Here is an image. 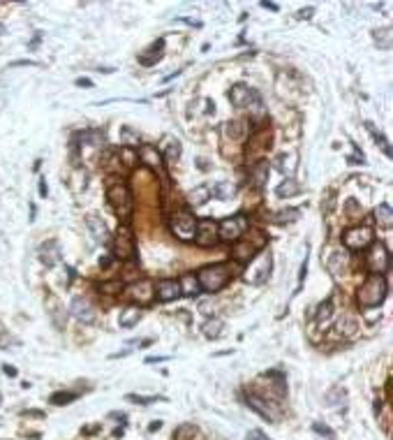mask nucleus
Here are the masks:
<instances>
[{
    "instance_id": "f257e3e1",
    "label": "nucleus",
    "mask_w": 393,
    "mask_h": 440,
    "mask_svg": "<svg viewBox=\"0 0 393 440\" xmlns=\"http://www.w3.org/2000/svg\"><path fill=\"white\" fill-rule=\"evenodd\" d=\"M384 299H386V280H384V276H377V273L368 276L359 290V304L365 306V308H375Z\"/></svg>"
},
{
    "instance_id": "f03ea898",
    "label": "nucleus",
    "mask_w": 393,
    "mask_h": 440,
    "mask_svg": "<svg viewBox=\"0 0 393 440\" xmlns=\"http://www.w3.org/2000/svg\"><path fill=\"white\" fill-rule=\"evenodd\" d=\"M106 197H109L116 216L123 218V220H127L129 213H132V195H129L127 185L125 183H114L109 190H106Z\"/></svg>"
},
{
    "instance_id": "7ed1b4c3",
    "label": "nucleus",
    "mask_w": 393,
    "mask_h": 440,
    "mask_svg": "<svg viewBox=\"0 0 393 440\" xmlns=\"http://www.w3.org/2000/svg\"><path fill=\"white\" fill-rule=\"evenodd\" d=\"M199 280V287L206 292H217L222 290V287L227 285V280H229V273H227V267H222V264H215V267H206L199 271L197 276Z\"/></svg>"
},
{
    "instance_id": "20e7f679",
    "label": "nucleus",
    "mask_w": 393,
    "mask_h": 440,
    "mask_svg": "<svg viewBox=\"0 0 393 440\" xmlns=\"http://www.w3.org/2000/svg\"><path fill=\"white\" fill-rule=\"evenodd\" d=\"M365 267H368L372 273H377V276H382L384 271H388V267H391V255H388L386 245L375 241L372 248H370L368 255H365Z\"/></svg>"
},
{
    "instance_id": "39448f33",
    "label": "nucleus",
    "mask_w": 393,
    "mask_h": 440,
    "mask_svg": "<svg viewBox=\"0 0 393 440\" xmlns=\"http://www.w3.org/2000/svg\"><path fill=\"white\" fill-rule=\"evenodd\" d=\"M268 271H271V253H266V250H261V253L257 255V257L250 259V267H248V273H245V280L248 283H264L268 276Z\"/></svg>"
},
{
    "instance_id": "423d86ee",
    "label": "nucleus",
    "mask_w": 393,
    "mask_h": 440,
    "mask_svg": "<svg viewBox=\"0 0 393 440\" xmlns=\"http://www.w3.org/2000/svg\"><path fill=\"white\" fill-rule=\"evenodd\" d=\"M248 230V220L243 216H234V218H224L217 225V239L224 241H238L240 234Z\"/></svg>"
},
{
    "instance_id": "0eeeda50",
    "label": "nucleus",
    "mask_w": 393,
    "mask_h": 440,
    "mask_svg": "<svg viewBox=\"0 0 393 440\" xmlns=\"http://www.w3.org/2000/svg\"><path fill=\"white\" fill-rule=\"evenodd\" d=\"M171 230H174V234L178 236V239H183V241L194 239V230H197V218H194L192 213H188V211L176 213V216L171 218Z\"/></svg>"
},
{
    "instance_id": "6e6552de",
    "label": "nucleus",
    "mask_w": 393,
    "mask_h": 440,
    "mask_svg": "<svg viewBox=\"0 0 393 440\" xmlns=\"http://www.w3.org/2000/svg\"><path fill=\"white\" fill-rule=\"evenodd\" d=\"M114 253L120 259H129L134 255V236L129 232V227H125V225L118 227V232L114 236Z\"/></svg>"
},
{
    "instance_id": "1a4fd4ad",
    "label": "nucleus",
    "mask_w": 393,
    "mask_h": 440,
    "mask_svg": "<svg viewBox=\"0 0 393 440\" xmlns=\"http://www.w3.org/2000/svg\"><path fill=\"white\" fill-rule=\"evenodd\" d=\"M372 243V230L370 227H351L345 232V245L351 250H361Z\"/></svg>"
},
{
    "instance_id": "9d476101",
    "label": "nucleus",
    "mask_w": 393,
    "mask_h": 440,
    "mask_svg": "<svg viewBox=\"0 0 393 440\" xmlns=\"http://www.w3.org/2000/svg\"><path fill=\"white\" fill-rule=\"evenodd\" d=\"M194 239L199 245H213L217 241V222L215 220H197Z\"/></svg>"
},
{
    "instance_id": "9b49d317",
    "label": "nucleus",
    "mask_w": 393,
    "mask_h": 440,
    "mask_svg": "<svg viewBox=\"0 0 393 440\" xmlns=\"http://www.w3.org/2000/svg\"><path fill=\"white\" fill-rule=\"evenodd\" d=\"M69 310H72V315L79 320V322L90 324L92 320H95V310H92V306L88 304V299H83V296H74Z\"/></svg>"
},
{
    "instance_id": "f8f14e48",
    "label": "nucleus",
    "mask_w": 393,
    "mask_h": 440,
    "mask_svg": "<svg viewBox=\"0 0 393 440\" xmlns=\"http://www.w3.org/2000/svg\"><path fill=\"white\" fill-rule=\"evenodd\" d=\"M155 290H157L155 294H157V299L160 301H171V299H176V296L180 294L178 280H174V278H162V280L157 283Z\"/></svg>"
},
{
    "instance_id": "ddd939ff",
    "label": "nucleus",
    "mask_w": 393,
    "mask_h": 440,
    "mask_svg": "<svg viewBox=\"0 0 393 440\" xmlns=\"http://www.w3.org/2000/svg\"><path fill=\"white\" fill-rule=\"evenodd\" d=\"M252 95H254V91H250V88L243 86V83H236V86L229 91V100H231V104H234V107H245V104H250Z\"/></svg>"
},
{
    "instance_id": "4468645a",
    "label": "nucleus",
    "mask_w": 393,
    "mask_h": 440,
    "mask_svg": "<svg viewBox=\"0 0 393 440\" xmlns=\"http://www.w3.org/2000/svg\"><path fill=\"white\" fill-rule=\"evenodd\" d=\"M40 259L46 264V267H55L60 262V248L55 241H46L40 248Z\"/></svg>"
},
{
    "instance_id": "2eb2a0df",
    "label": "nucleus",
    "mask_w": 393,
    "mask_h": 440,
    "mask_svg": "<svg viewBox=\"0 0 393 440\" xmlns=\"http://www.w3.org/2000/svg\"><path fill=\"white\" fill-rule=\"evenodd\" d=\"M86 225H88V230L92 232V236H95V241H106V236H109V230H106V222L102 220L100 216H95V213H90V216L86 218Z\"/></svg>"
},
{
    "instance_id": "dca6fc26",
    "label": "nucleus",
    "mask_w": 393,
    "mask_h": 440,
    "mask_svg": "<svg viewBox=\"0 0 393 440\" xmlns=\"http://www.w3.org/2000/svg\"><path fill=\"white\" fill-rule=\"evenodd\" d=\"M139 320H141V308H139V306H127L125 310H120L118 324H120L123 329H129V327H134Z\"/></svg>"
},
{
    "instance_id": "f3484780",
    "label": "nucleus",
    "mask_w": 393,
    "mask_h": 440,
    "mask_svg": "<svg viewBox=\"0 0 393 440\" xmlns=\"http://www.w3.org/2000/svg\"><path fill=\"white\" fill-rule=\"evenodd\" d=\"M178 287H180V294H185V296H197L199 292H201L199 280L192 276V273H185V276L178 280Z\"/></svg>"
},
{
    "instance_id": "a211bd4d",
    "label": "nucleus",
    "mask_w": 393,
    "mask_h": 440,
    "mask_svg": "<svg viewBox=\"0 0 393 440\" xmlns=\"http://www.w3.org/2000/svg\"><path fill=\"white\" fill-rule=\"evenodd\" d=\"M129 294H132L134 299H139V301H141V304H148V301L153 299L151 283L141 280V283H134V285H129Z\"/></svg>"
},
{
    "instance_id": "6ab92c4d",
    "label": "nucleus",
    "mask_w": 393,
    "mask_h": 440,
    "mask_svg": "<svg viewBox=\"0 0 393 440\" xmlns=\"http://www.w3.org/2000/svg\"><path fill=\"white\" fill-rule=\"evenodd\" d=\"M139 157H141L148 167H160V153H157V148L151 146V144H143V146L139 148Z\"/></svg>"
},
{
    "instance_id": "aec40b11",
    "label": "nucleus",
    "mask_w": 393,
    "mask_h": 440,
    "mask_svg": "<svg viewBox=\"0 0 393 440\" xmlns=\"http://www.w3.org/2000/svg\"><path fill=\"white\" fill-rule=\"evenodd\" d=\"M248 406L252 408L254 412H259V415H261L264 419H268V421H273V419H275V415H273V412H271V408H268V406H264V401H261V398H259V396H254V394H250V396H248Z\"/></svg>"
},
{
    "instance_id": "412c9836",
    "label": "nucleus",
    "mask_w": 393,
    "mask_h": 440,
    "mask_svg": "<svg viewBox=\"0 0 393 440\" xmlns=\"http://www.w3.org/2000/svg\"><path fill=\"white\" fill-rule=\"evenodd\" d=\"M188 199H190L192 206H201V204H206L208 199H211V188H208V185H199V188H194L192 192L188 195Z\"/></svg>"
},
{
    "instance_id": "4be33fe9",
    "label": "nucleus",
    "mask_w": 393,
    "mask_h": 440,
    "mask_svg": "<svg viewBox=\"0 0 393 440\" xmlns=\"http://www.w3.org/2000/svg\"><path fill=\"white\" fill-rule=\"evenodd\" d=\"M375 218H377V222L382 227H391L393 222V211H391V204H379L377 208H375Z\"/></svg>"
},
{
    "instance_id": "5701e85b",
    "label": "nucleus",
    "mask_w": 393,
    "mask_h": 440,
    "mask_svg": "<svg viewBox=\"0 0 393 440\" xmlns=\"http://www.w3.org/2000/svg\"><path fill=\"white\" fill-rule=\"evenodd\" d=\"M301 190V185L296 183L294 179H289V181H282L280 185H277V190H275V195L280 199H285V197H291V195H296Z\"/></svg>"
},
{
    "instance_id": "b1692460",
    "label": "nucleus",
    "mask_w": 393,
    "mask_h": 440,
    "mask_svg": "<svg viewBox=\"0 0 393 440\" xmlns=\"http://www.w3.org/2000/svg\"><path fill=\"white\" fill-rule=\"evenodd\" d=\"M372 40L379 49L388 51L391 49V28H382V30H375L372 32Z\"/></svg>"
},
{
    "instance_id": "393cba45",
    "label": "nucleus",
    "mask_w": 393,
    "mask_h": 440,
    "mask_svg": "<svg viewBox=\"0 0 393 440\" xmlns=\"http://www.w3.org/2000/svg\"><path fill=\"white\" fill-rule=\"evenodd\" d=\"M222 333V320H208L203 324V336L206 338H217Z\"/></svg>"
},
{
    "instance_id": "a878e982",
    "label": "nucleus",
    "mask_w": 393,
    "mask_h": 440,
    "mask_svg": "<svg viewBox=\"0 0 393 440\" xmlns=\"http://www.w3.org/2000/svg\"><path fill=\"white\" fill-rule=\"evenodd\" d=\"M234 192H236V188L231 183H217L215 188H213V195H215L217 199H229V197H234Z\"/></svg>"
},
{
    "instance_id": "bb28decb",
    "label": "nucleus",
    "mask_w": 393,
    "mask_h": 440,
    "mask_svg": "<svg viewBox=\"0 0 393 440\" xmlns=\"http://www.w3.org/2000/svg\"><path fill=\"white\" fill-rule=\"evenodd\" d=\"M252 253H254V248L250 245V241H248V243H236V248H234V255L238 259H243V262H250V259L254 257Z\"/></svg>"
},
{
    "instance_id": "cd10ccee",
    "label": "nucleus",
    "mask_w": 393,
    "mask_h": 440,
    "mask_svg": "<svg viewBox=\"0 0 393 440\" xmlns=\"http://www.w3.org/2000/svg\"><path fill=\"white\" fill-rule=\"evenodd\" d=\"M125 401L129 403H139V406H151V403H157V401H164V396H139V394H127Z\"/></svg>"
},
{
    "instance_id": "c85d7f7f",
    "label": "nucleus",
    "mask_w": 393,
    "mask_h": 440,
    "mask_svg": "<svg viewBox=\"0 0 393 440\" xmlns=\"http://www.w3.org/2000/svg\"><path fill=\"white\" fill-rule=\"evenodd\" d=\"M74 398H77V394H72V392H55L53 396H51V403H53V406H67V403H72Z\"/></svg>"
},
{
    "instance_id": "c756f323",
    "label": "nucleus",
    "mask_w": 393,
    "mask_h": 440,
    "mask_svg": "<svg viewBox=\"0 0 393 440\" xmlns=\"http://www.w3.org/2000/svg\"><path fill=\"white\" fill-rule=\"evenodd\" d=\"M252 174H254V183L257 185H264V181H266V176H268V162H261V165H257L252 169Z\"/></svg>"
},
{
    "instance_id": "7c9ffc66",
    "label": "nucleus",
    "mask_w": 393,
    "mask_h": 440,
    "mask_svg": "<svg viewBox=\"0 0 393 440\" xmlns=\"http://www.w3.org/2000/svg\"><path fill=\"white\" fill-rule=\"evenodd\" d=\"M331 315H333V310H331V301H324V304L319 306V313H317L319 324H326L328 320H331Z\"/></svg>"
},
{
    "instance_id": "2f4dec72",
    "label": "nucleus",
    "mask_w": 393,
    "mask_h": 440,
    "mask_svg": "<svg viewBox=\"0 0 393 440\" xmlns=\"http://www.w3.org/2000/svg\"><path fill=\"white\" fill-rule=\"evenodd\" d=\"M224 134H227V137H231V139H238L240 134H243V125H240L238 120H234V123H227Z\"/></svg>"
},
{
    "instance_id": "473e14b6",
    "label": "nucleus",
    "mask_w": 393,
    "mask_h": 440,
    "mask_svg": "<svg viewBox=\"0 0 393 440\" xmlns=\"http://www.w3.org/2000/svg\"><path fill=\"white\" fill-rule=\"evenodd\" d=\"M194 433H197V426H194V424H183L178 431H176L178 440H188L190 435H194Z\"/></svg>"
},
{
    "instance_id": "72a5a7b5",
    "label": "nucleus",
    "mask_w": 393,
    "mask_h": 440,
    "mask_svg": "<svg viewBox=\"0 0 393 440\" xmlns=\"http://www.w3.org/2000/svg\"><path fill=\"white\" fill-rule=\"evenodd\" d=\"M312 429H314V433H319V435H326V438H331V440L335 438V431H333V429H328L326 424H319V421H314V424H312Z\"/></svg>"
},
{
    "instance_id": "f704fd0d",
    "label": "nucleus",
    "mask_w": 393,
    "mask_h": 440,
    "mask_svg": "<svg viewBox=\"0 0 393 440\" xmlns=\"http://www.w3.org/2000/svg\"><path fill=\"white\" fill-rule=\"evenodd\" d=\"M275 216H277V220L280 222H285V220H296L301 213L296 211V208H289V211H280V213H275Z\"/></svg>"
},
{
    "instance_id": "c9c22d12",
    "label": "nucleus",
    "mask_w": 393,
    "mask_h": 440,
    "mask_svg": "<svg viewBox=\"0 0 393 440\" xmlns=\"http://www.w3.org/2000/svg\"><path fill=\"white\" fill-rule=\"evenodd\" d=\"M180 155V144L178 142H169V148H166V157L169 160H176Z\"/></svg>"
},
{
    "instance_id": "e433bc0d",
    "label": "nucleus",
    "mask_w": 393,
    "mask_h": 440,
    "mask_svg": "<svg viewBox=\"0 0 393 440\" xmlns=\"http://www.w3.org/2000/svg\"><path fill=\"white\" fill-rule=\"evenodd\" d=\"M338 327H340V329L345 327V331H347V333H351V331L356 329V322H354L351 318H345V320H340V322H338Z\"/></svg>"
},
{
    "instance_id": "4c0bfd02",
    "label": "nucleus",
    "mask_w": 393,
    "mask_h": 440,
    "mask_svg": "<svg viewBox=\"0 0 393 440\" xmlns=\"http://www.w3.org/2000/svg\"><path fill=\"white\" fill-rule=\"evenodd\" d=\"M248 440H266V435H264L261 431H250V433H248Z\"/></svg>"
},
{
    "instance_id": "58836bf2",
    "label": "nucleus",
    "mask_w": 393,
    "mask_h": 440,
    "mask_svg": "<svg viewBox=\"0 0 393 440\" xmlns=\"http://www.w3.org/2000/svg\"><path fill=\"white\" fill-rule=\"evenodd\" d=\"M77 86H81V88H90V86H92V81H90V79L79 77V79H77Z\"/></svg>"
},
{
    "instance_id": "ea45409f",
    "label": "nucleus",
    "mask_w": 393,
    "mask_h": 440,
    "mask_svg": "<svg viewBox=\"0 0 393 440\" xmlns=\"http://www.w3.org/2000/svg\"><path fill=\"white\" fill-rule=\"evenodd\" d=\"M5 375H9V378H14V375H16V368H14V366H9V364H5Z\"/></svg>"
},
{
    "instance_id": "a19ab883",
    "label": "nucleus",
    "mask_w": 393,
    "mask_h": 440,
    "mask_svg": "<svg viewBox=\"0 0 393 440\" xmlns=\"http://www.w3.org/2000/svg\"><path fill=\"white\" fill-rule=\"evenodd\" d=\"M308 16H312V7L301 9V12H298V19H308Z\"/></svg>"
},
{
    "instance_id": "79ce46f5",
    "label": "nucleus",
    "mask_w": 393,
    "mask_h": 440,
    "mask_svg": "<svg viewBox=\"0 0 393 440\" xmlns=\"http://www.w3.org/2000/svg\"><path fill=\"white\" fill-rule=\"evenodd\" d=\"M46 192H49V190H46V183L44 181H40V195L42 197H46Z\"/></svg>"
},
{
    "instance_id": "37998d69",
    "label": "nucleus",
    "mask_w": 393,
    "mask_h": 440,
    "mask_svg": "<svg viewBox=\"0 0 393 440\" xmlns=\"http://www.w3.org/2000/svg\"><path fill=\"white\" fill-rule=\"evenodd\" d=\"M264 7H268V9H273V12H277V5L275 3H261Z\"/></svg>"
},
{
    "instance_id": "c03bdc74",
    "label": "nucleus",
    "mask_w": 393,
    "mask_h": 440,
    "mask_svg": "<svg viewBox=\"0 0 393 440\" xmlns=\"http://www.w3.org/2000/svg\"><path fill=\"white\" fill-rule=\"evenodd\" d=\"M162 426V421H155V424H151V431H157Z\"/></svg>"
}]
</instances>
